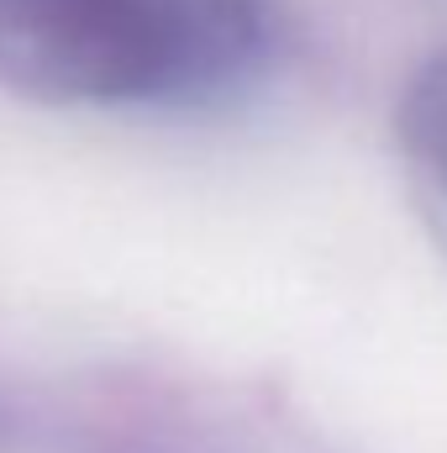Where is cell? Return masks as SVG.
I'll return each instance as SVG.
<instances>
[{"instance_id": "1", "label": "cell", "mask_w": 447, "mask_h": 453, "mask_svg": "<svg viewBox=\"0 0 447 453\" xmlns=\"http://www.w3.org/2000/svg\"><path fill=\"white\" fill-rule=\"evenodd\" d=\"M258 48V0H0V85L32 101H190L237 80Z\"/></svg>"}, {"instance_id": "2", "label": "cell", "mask_w": 447, "mask_h": 453, "mask_svg": "<svg viewBox=\"0 0 447 453\" xmlns=\"http://www.w3.org/2000/svg\"><path fill=\"white\" fill-rule=\"evenodd\" d=\"M400 158L416 201L447 248V48L421 64L400 101Z\"/></svg>"}]
</instances>
